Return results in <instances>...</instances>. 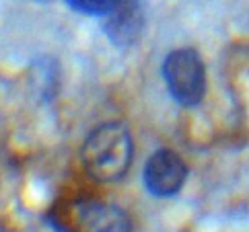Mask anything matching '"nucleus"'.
<instances>
[{
	"label": "nucleus",
	"instance_id": "5",
	"mask_svg": "<svg viewBox=\"0 0 249 232\" xmlns=\"http://www.w3.org/2000/svg\"><path fill=\"white\" fill-rule=\"evenodd\" d=\"M103 31L118 48L132 46L142 33V11L136 0H118L109 15L103 17Z\"/></svg>",
	"mask_w": 249,
	"mask_h": 232
},
{
	"label": "nucleus",
	"instance_id": "3",
	"mask_svg": "<svg viewBox=\"0 0 249 232\" xmlns=\"http://www.w3.org/2000/svg\"><path fill=\"white\" fill-rule=\"evenodd\" d=\"M163 76L173 99L183 107H194L206 93V72L202 58L194 50H175L167 56Z\"/></svg>",
	"mask_w": 249,
	"mask_h": 232
},
{
	"label": "nucleus",
	"instance_id": "4",
	"mask_svg": "<svg viewBox=\"0 0 249 232\" xmlns=\"http://www.w3.org/2000/svg\"><path fill=\"white\" fill-rule=\"evenodd\" d=\"M188 166L173 150H159L144 166L146 189L157 198H171L183 187Z\"/></svg>",
	"mask_w": 249,
	"mask_h": 232
},
{
	"label": "nucleus",
	"instance_id": "6",
	"mask_svg": "<svg viewBox=\"0 0 249 232\" xmlns=\"http://www.w3.org/2000/svg\"><path fill=\"white\" fill-rule=\"evenodd\" d=\"M66 2L78 13L105 17V15H109L113 11V6H115L118 0H66Z\"/></svg>",
	"mask_w": 249,
	"mask_h": 232
},
{
	"label": "nucleus",
	"instance_id": "7",
	"mask_svg": "<svg viewBox=\"0 0 249 232\" xmlns=\"http://www.w3.org/2000/svg\"><path fill=\"white\" fill-rule=\"evenodd\" d=\"M35 2H52V0H35Z\"/></svg>",
	"mask_w": 249,
	"mask_h": 232
},
{
	"label": "nucleus",
	"instance_id": "2",
	"mask_svg": "<svg viewBox=\"0 0 249 232\" xmlns=\"http://www.w3.org/2000/svg\"><path fill=\"white\" fill-rule=\"evenodd\" d=\"M52 220H54V226L62 232H132L126 212L111 203L93 199L70 203Z\"/></svg>",
	"mask_w": 249,
	"mask_h": 232
},
{
	"label": "nucleus",
	"instance_id": "1",
	"mask_svg": "<svg viewBox=\"0 0 249 232\" xmlns=\"http://www.w3.org/2000/svg\"><path fill=\"white\" fill-rule=\"evenodd\" d=\"M132 136L124 123H103L89 133L83 146L87 173L101 183H115L132 165Z\"/></svg>",
	"mask_w": 249,
	"mask_h": 232
}]
</instances>
